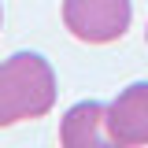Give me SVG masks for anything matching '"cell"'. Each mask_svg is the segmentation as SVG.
Returning <instances> with one entry per match:
<instances>
[{
    "mask_svg": "<svg viewBox=\"0 0 148 148\" xmlns=\"http://www.w3.org/2000/svg\"><path fill=\"white\" fill-rule=\"evenodd\" d=\"M56 71L41 52L0 59V126L34 122L56 108Z\"/></svg>",
    "mask_w": 148,
    "mask_h": 148,
    "instance_id": "1",
    "label": "cell"
},
{
    "mask_svg": "<svg viewBox=\"0 0 148 148\" xmlns=\"http://www.w3.org/2000/svg\"><path fill=\"white\" fill-rule=\"evenodd\" d=\"M133 0H63V26L85 45H111L130 30Z\"/></svg>",
    "mask_w": 148,
    "mask_h": 148,
    "instance_id": "2",
    "label": "cell"
},
{
    "mask_svg": "<svg viewBox=\"0 0 148 148\" xmlns=\"http://www.w3.org/2000/svg\"><path fill=\"white\" fill-rule=\"evenodd\" d=\"M108 137L119 148L148 145V82H133L108 104Z\"/></svg>",
    "mask_w": 148,
    "mask_h": 148,
    "instance_id": "3",
    "label": "cell"
},
{
    "mask_svg": "<svg viewBox=\"0 0 148 148\" xmlns=\"http://www.w3.org/2000/svg\"><path fill=\"white\" fill-rule=\"evenodd\" d=\"M59 145L63 148H100L111 145L108 137V108L96 100H82L67 108L63 122H59Z\"/></svg>",
    "mask_w": 148,
    "mask_h": 148,
    "instance_id": "4",
    "label": "cell"
},
{
    "mask_svg": "<svg viewBox=\"0 0 148 148\" xmlns=\"http://www.w3.org/2000/svg\"><path fill=\"white\" fill-rule=\"evenodd\" d=\"M0 22H4V8H0Z\"/></svg>",
    "mask_w": 148,
    "mask_h": 148,
    "instance_id": "5",
    "label": "cell"
},
{
    "mask_svg": "<svg viewBox=\"0 0 148 148\" xmlns=\"http://www.w3.org/2000/svg\"><path fill=\"white\" fill-rule=\"evenodd\" d=\"M145 41H148V26H145Z\"/></svg>",
    "mask_w": 148,
    "mask_h": 148,
    "instance_id": "6",
    "label": "cell"
}]
</instances>
